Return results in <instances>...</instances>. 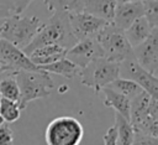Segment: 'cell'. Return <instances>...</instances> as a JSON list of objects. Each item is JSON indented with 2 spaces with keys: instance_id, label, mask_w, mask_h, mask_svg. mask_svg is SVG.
I'll list each match as a JSON object with an SVG mask.
<instances>
[{
  "instance_id": "6da1fadb",
  "label": "cell",
  "mask_w": 158,
  "mask_h": 145,
  "mask_svg": "<svg viewBox=\"0 0 158 145\" xmlns=\"http://www.w3.org/2000/svg\"><path fill=\"white\" fill-rule=\"evenodd\" d=\"M75 42L77 38L72 33L68 12L54 11L52 12L48 22L42 24L32 41L25 48H22V51L28 56L32 51L46 45H59L68 50Z\"/></svg>"
},
{
  "instance_id": "7a4b0ae2",
  "label": "cell",
  "mask_w": 158,
  "mask_h": 145,
  "mask_svg": "<svg viewBox=\"0 0 158 145\" xmlns=\"http://www.w3.org/2000/svg\"><path fill=\"white\" fill-rule=\"evenodd\" d=\"M11 74L15 77L20 88V109H25L27 104L36 99L48 98L54 88L53 79L46 71H12Z\"/></svg>"
},
{
  "instance_id": "3957f363",
  "label": "cell",
  "mask_w": 158,
  "mask_h": 145,
  "mask_svg": "<svg viewBox=\"0 0 158 145\" xmlns=\"http://www.w3.org/2000/svg\"><path fill=\"white\" fill-rule=\"evenodd\" d=\"M120 77V63L99 57L80 69V83L99 93L104 87Z\"/></svg>"
},
{
  "instance_id": "277c9868",
  "label": "cell",
  "mask_w": 158,
  "mask_h": 145,
  "mask_svg": "<svg viewBox=\"0 0 158 145\" xmlns=\"http://www.w3.org/2000/svg\"><path fill=\"white\" fill-rule=\"evenodd\" d=\"M1 38L9 41L19 48H25L38 32L42 22L37 16L12 15L2 22Z\"/></svg>"
},
{
  "instance_id": "5b68a950",
  "label": "cell",
  "mask_w": 158,
  "mask_h": 145,
  "mask_svg": "<svg viewBox=\"0 0 158 145\" xmlns=\"http://www.w3.org/2000/svg\"><path fill=\"white\" fill-rule=\"evenodd\" d=\"M84 136L80 121L69 115L52 119L44 133L47 145H79Z\"/></svg>"
},
{
  "instance_id": "8992f818",
  "label": "cell",
  "mask_w": 158,
  "mask_h": 145,
  "mask_svg": "<svg viewBox=\"0 0 158 145\" xmlns=\"http://www.w3.org/2000/svg\"><path fill=\"white\" fill-rule=\"evenodd\" d=\"M94 38L99 42L104 57L109 61L120 63L132 55V47L128 43L123 30L118 29L112 22H107Z\"/></svg>"
},
{
  "instance_id": "52a82bcc",
  "label": "cell",
  "mask_w": 158,
  "mask_h": 145,
  "mask_svg": "<svg viewBox=\"0 0 158 145\" xmlns=\"http://www.w3.org/2000/svg\"><path fill=\"white\" fill-rule=\"evenodd\" d=\"M152 95L141 90L130 99V121L136 133L158 138V115L149 110Z\"/></svg>"
},
{
  "instance_id": "ba28073f",
  "label": "cell",
  "mask_w": 158,
  "mask_h": 145,
  "mask_svg": "<svg viewBox=\"0 0 158 145\" xmlns=\"http://www.w3.org/2000/svg\"><path fill=\"white\" fill-rule=\"evenodd\" d=\"M120 77L132 79L149 95L158 98V78L157 76L146 71L135 58L133 52L131 56L120 62Z\"/></svg>"
},
{
  "instance_id": "9c48e42d",
  "label": "cell",
  "mask_w": 158,
  "mask_h": 145,
  "mask_svg": "<svg viewBox=\"0 0 158 145\" xmlns=\"http://www.w3.org/2000/svg\"><path fill=\"white\" fill-rule=\"evenodd\" d=\"M68 19L72 33L74 35L77 41L94 37L107 24V21L84 11L68 12Z\"/></svg>"
},
{
  "instance_id": "30bf717a",
  "label": "cell",
  "mask_w": 158,
  "mask_h": 145,
  "mask_svg": "<svg viewBox=\"0 0 158 145\" xmlns=\"http://www.w3.org/2000/svg\"><path fill=\"white\" fill-rule=\"evenodd\" d=\"M136 61L149 73L157 76L158 71V27H154L151 35L142 43L132 48Z\"/></svg>"
},
{
  "instance_id": "8fae6325",
  "label": "cell",
  "mask_w": 158,
  "mask_h": 145,
  "mask_svg": "<svg viewBox=\"0 0 158 145\" xmlns=\"http://www.w3.org/2000/svg\"><path fill=\"white\" fill-rule=\"evenodd\" d=\"M65 57L81 69L93 59L104 57V53L99 42L94 37H89L77 41L65 51Z\"/></svg>"
},
{
  "instance_id": "7c38bea8",
  "label": "cell",
  "mask_w": 158,
  "mask_h": 145,
  "mask_svg": "<svg viewBox=\"0 0 158 145\" xmlns=\"http://www.w3.org/2000/svg\"><path fill=\"white\" fill-rule=\"evenodd\" d=\"M0 61L6 63L12 71H40V67L35 64L21 48L4 38H0Z\"/></svg>"
},
{
  "instance_id": "4fadbf2b",
  "label": "cell",
  "mask_w": 158,
  "mask_h": 145,
  "mask_svg": "<svg viewBox=\"0 0 158 145\" xmlns=\"http://www.w3.org/2000/svg\"><path fill=\"white\" fill-rule=\"evenodd\" d=\"M143 16V2L132 1L125 4H117L112 24L121 30H126L135 20Z\"/></svg>"
},
{
  "instance_id": "5bb4252c",
  "label": "cell",
  "mask_w": 158,
  "mask_h": 145,
  "mask_svg": "<svg viewBox=\"0 0 158 145\" xmlns=\"http://www.w3.org/2000/svg\"><path fill=\"white\" fill-rule=\"evenodd\" d=\"M65 51L67 50L59 45H46L32 51L28 55V57L35 64L40 67L60 59L62 57L65 56Z\"/></svg>"
},
{
  "instance_id": "9a60e30c",
  "label": "cell",
  "mask_w": 158,
  "mask_h": 145,
  "mask_svg": "<svg viewBox=\"0 0 158 145\" xmlns=\"http://www.w3.org/2000/svg\"><path fill=\"white\" fill-rule=\"evenodd\" d=\"M116 0H84L83 11L111 22L115 15Z\"/></svg>"
},
{
  "instance_id": "2e32d148",
  "label": "cell",
  "mask_w": 158,
  "mask_h": 145,
  "mask_svg": "<svg viewBox=\"0 0 158 145\" xmlns=\"http://www.w3.org/2000/svg\"><path fill=\"white\" fill-rule=\"evenodd\" d=\"M153 29L154 27H152L149 25L147 19L144 16H141L137 20H135L126 30H123V32H125V36H126L128 43L133 48L137 45L142 43L144 40H147V37L151 35Z\"/></svg>"
},
{
  "instance_id": "e0dca14e",
  "label": "cell",
  "mask_w": 158,
  "mask_h": 145,
  "mask_svg": "<svg viewBox=\"0 0 158 145\" xmlns=\"http://www.w3.org/2000/svg\"><path fill=\"white\" fill-rule=\"evenodd\" d=\"M101 92L104 93V104L106 107L112 108L116 113L130 119V98L114 90L109 86L104 87Z\"/></svg>"
},
{
  "instance_id": "ac0fdd59",
  "label": "cell",
  "mask_w": 158,
  "mask_h": 145,
  "mask_svg": "<svg viewBox=\"0 0 158 145\" xmlns=\"http://www.w3.org/2000/svg\"><path fill=\"white\" fill-rule=\"evenodd\" d=\"M40 69L46 71L47 73L59 74V76L68 78V79L77 78V77H79V73H80V68L77 64H74L72 61H69L65 56L62 57L60 59L56 61V62L49 63V64L40 66Z\"/></svg>"
},
{
  "instance_id": "d6986e66",
  "label": "cell",
  "mask_w": 158,
  "mask_h": 145,
  "mask_svg": "<svg viewBox=\"0 0 158 145\" xmlns=\"http://www.w3.org/2000/svg\"><path fill=\"white\" fill-rule=\"evenodd\" d=\"M115 128H116L117 145H131L136 131H135L130 119H127L115 112Z\"/></svg>"
},
{
  "instance_id": "ffe728a7",
  "label": "cell",
  "mask_w": 158,
  "mask_h": 145,
  "mask_svg": "<svg viewBox=\"0 0 158 145\" xmlns=\"http://www.w3.org/2000/svg\"><path fill=\"white\" fill-rule=\"evenodd\" d=\"M44 5L51 14L54 11L77 12L83 11L84 0H44Z\"/></svg>"
},
{
  "instance_id": "44dd1931",
  "label": "cell",
  "mask_w": 158,
  "mask_h": 145,
  "mask_svg": "<svg viewBox=\"0 0 158 145\" xmlns=\"http://www.w3.org/2000/svg\"><path fill=\"white\" fill-rule=\"evenodd\" d=\"M21 116V109L17 102L0 97V118L4 123H15Z\"/></svg>"
},
{
  "instance_id": "7402d4cb",
  "label": "cell",
  "mask_w": 158,
  "mask_h": 145,
  "mask_svg": "<svg viewBox=\"0 0 158 145\" xmlns=\"http://www.w3.org/2000/svg\"><path fill=\"white\" fill-rule=\"evenodd\" d=\"M110 88H112L114 90L126 95L127 98H133L136 94H138L141 90H143L136 82H133L132 79L128 78H123V77H118L115 81H112L109 84Z\"/></svg>"
},
{
  "instance_id": "603a6c76",
  "label": "cell",
  "mask_w": 158,
  "mask_h": 145,
  "mask_svg": "<svg viewBox=\"0 0 158 145\" xmlns=\"http://www.w3.org/2000/svg\"><path fill=\"white\" fill-rule=\"evenodd\" d=\"M0 97L20 103V99H21L20 88L14 76L4 78L0 82Z\"/></svg>"
},
{
  "instance_id": "cb8c5ba5",
  "label": "cell",
  "mask_w": 158,
  "mask_h": 145,
  "mask_svg": "<svg viewBox=\"0 0 158 145\" xmlns=\"http://www.w3.org/2000/svg\"><path fill=\"white\" fill-rule=\"evenodd\" d=\"M143 16L152 27H158V0H142Z\"/></svg>"
},
{
  "instance_id": "d4e9b609",
  "label": "cell",
  "mask_w": 158,
  "mask_h": 145,
  "mask_svg": "<svg viewBox=\"0 0 158 145\" xmlns=\"http://www.w3.org/2000/svg\"><path fill=\"white\" fill-rule=\"evenodd\" d=\"M15 15L12 0H0V20H6Z\"/></svg>"
},
{
  "instance_id": "484cf974",
  "label": "cell",
  "mask_w": 158,
  "mask_h": 145,
  "mask_svg": "<svg viewBox=\"0 0 158 145\" xmlns=\"http://www.w3.org/2000/svg\"><path fill=\"white\" fill-rule=\"evenodd\" d=\"M131 145H158V138L136 133Z\"/></svg>"
},
{
  "instance_id": "4316f807",
  "label": "cell",
  "mask_w": 158,
  "mask_h": 145,
  "mask_svg": "<svg viewBox=\"0 0 158 145\" xmlns=\"http://www.w3.org/2000/svg\"><path fill=\"white\" fill-rule=\"evenodd\" d=\"M14 134L6 124H0V145H12Z\"/></svg>"
},
{
  "instance_id": "83f0119b",
  "label": "cell",
  "mask_w": 158,
  "mask_h": 145,
  "mask_svg": "<svg viewBox=\"0 0 158 145\" xmlns=\"http://www.w3.org/2000/svg\"><path fill=\"white\" fill-rule=\"evenodd\" d=\"M104 145H117L116 141V128L115 125L109 128L104 135Z\"/></svg>"
},
{
  "instance_id": "f1b7e54d",
  "label": "cell",
  "mask_w": 158,
  "mask_h": 145,
  "mask_svg": "<svg viewBox=\"0 0 158 145\" xmlns=\"http://www.w3.org/2000/svg\"><path fill=\"white\" fill-rule=\"evenodd\" d=\"M15 7V15H21L33 0H12Z\"/></svg>"
},
{
  "instance_id": "f546056e",
  "label": "cell",
  "mask_w": 158,
  "mask_h": 145,
  "mask_svg": "<svg viewBox=\"0 0 158 145\" xmlns=\"http://www.w3.org/2000/svg\"><path fill=\"white\" fill-rule=\"evenodd\" d=\"M5 72H12V69L6 63H4L2 61H0V74H2Z\"/></svg>"
},
{
  "instance_id": "4dcf8cb0",
  "label": "cell",
  "mask_w": 158,
  "mask_h": 145,
  "mask_svg": "<svg viewBox=\"0 0 158 145\" xmlns=\"http://www.w3.org/2000/svg\"><path fill=\"white\" fill-rule=\"evenodd\" d=\"M132 1H142V0H116L117 4H125V2H132Z\"/></svg>"
},
{
  "instance_id": "1f68e13d",
  "label": "cell",
  "mask_w": 158,
  "mask_h": 145,
  "mask_svg": "<svg viewBox=\"0 0 158 145\" xmlns=\"http://www.w3.org/2000/svg\"><path fill=\"white\" fill-rule=\"evenodd\" d=\"M1 31H2V26H0V38H1Z\"/></svg>"
},
{
  "instance_id": "d6a6232c",
  "label": "cell",
  "mask_w": 158,
  "mask_h": 145,
  "mask_svg": "<svg viewBox=\"0 0 158 145\" xmlns=\"http://www.w3.org/2000/svg\"><path fill=\"white\" fill-rule=\"evenodd\" d=\"M2 123H4V121H2V119L0 118V124H2Z\"/></svg>"
}]
</instances>
